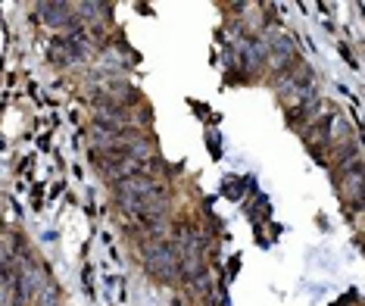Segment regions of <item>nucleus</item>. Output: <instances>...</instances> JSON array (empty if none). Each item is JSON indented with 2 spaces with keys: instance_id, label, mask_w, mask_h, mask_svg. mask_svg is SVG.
Segmentation results:
<instances>
[{
  "instance_id": "f257e3e1",
  "label": "nucleus",
  "mask_w": 365,
  "mask_h": 306,
  "mask_svg": "<svg viewBox=\"0 0 365 306\" xmlns=\"http://www.w3.org/2000/svg\"><path fill=\"white\" fill-rule=\"evenodd\" d=\"M115 197H119V203L125 206V210L138 213L140 206L163 200V185H156V181L150 175H144V172H135V175L115 181Z\"/></svg>"
},
{
  "instance_id": "f03ea898",
  "label": "nucleus",
  "mask_w": 365,
  "mask_h": 306,
  "mask_svg": "<svg viewBox=\"0 0 365 306\" xmlns=\"http://www.w3.org/2000/svg\"><path fill=\"white\" fill-rule=\"evenodd\" d=\"M140 253H144V262H147V269H150L153 275L169 278V275H175L178 272V253H175V247L172 244L147 241L144 247H140Z\"/></svg>"
},
{
  "instance_id": "7ed1b4c3",
  "label": "nucleus",
  "mask_w": 365,
  "mask_h": 306,
  "mask_svg": "<svg viewBox=\"0 0 365 306\" xmlns=\"http://www.w3.org/2000/svg\"><path fill=\"white\" fill-rule=\"evenodd\" d=\"M38 13H41V19H44V26H51V29H76L78 26L76 6H69V4H41Z\"/></svg>"
},
{
  "instance_id": "20e7f679",
  "label": "nucleus",
  "mask_w": 365,
  "mask_h": 306,
  "mask_svg": "<svg viewBox=\"0 0 365 306\" xmlns=\"http://www.w3.org/2000/svg\"><path fill=\"white\" fill-rule=\"evenodd\" d=\"M85 44H81V38L78 35H72V38H60V41H53L51 44V60L56 66H72V63H81L85 60Z\"/></svg>"
},
{
  "instance_id": "39448f33",
  "label": "nucleus",
  "mask_w": 365,
  "mask_h": 306,
  "mask_svg": "<svg viewBox=\"0 0 365 306\" xmlns=\"http://www.w3.org/2000/svg\"><path fill=\"white\" fill-rule=\"evenodd\" d=\"M340 194H344L346 200H359V197H362V169H359V163H356V166H350V169H344Z\"/></svg>"
}]
</instances>
